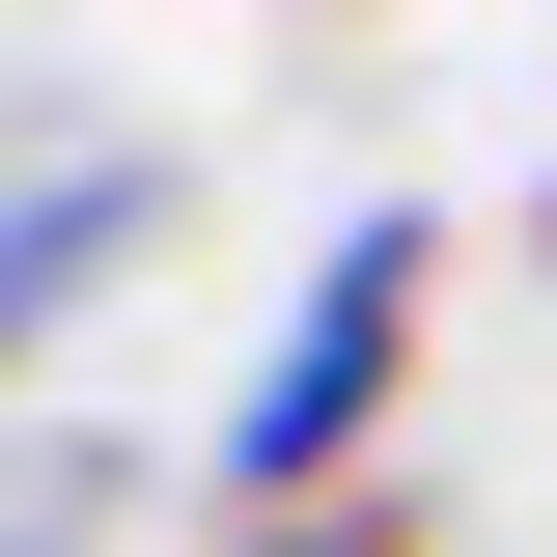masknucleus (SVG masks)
<instances>
[{"label":"nucleus","instance_id":"obj_5","mask_svg":"<svg viewBox=\"0 0 557 557\" xmlns=\"http://www.w3.org/2000/svg\"><path fill=\"white\" fill-rule=\"evenodd\" d=\"M530 251H557V139H530Z\"/></svg>","mask_w":557,"mask_h":557},{"label":"nucleus","instance_id":"obj_4","mask_svg":"<svg viewBox=\"0 0 557 557\" xmlns=\"http://www.w3.org/2000/svg\"><path fill=\"white\" fill-rule=\"evenodd\" d=\"M223 557H418V502H307V530H223Z\"/></svg>","mask_w":557,"mask_h":557},{"label":"nucleus","instance_id":"obj_1","mask_svg":"<svg viewBox=\"0 0 557 557\" xmlns=\"http://www.w3.org/2000/svg\"><path fill=\"white\" fill-rule=\"evenodd\" d=\"M418 278H446V223H418V196H362L335 251L278 278L251 391L196 418V502H223V530H307V502H362V446H391V391H418Z\"/></svg>","mask_w":557,"mask_h":557},{"label":"nucleus","instance_id":"obj_3","mask_svg":"<svg viewBox=\"0 0 557 557\" xmlns=\"http://www.w3.org/2000/svg\"><path fill=\"white\" fill-rule=\"evenodd\" d=\"M139 530V446H84V418H57V446H28V557H112Z\"/></svg>","mask_w":557,"mask_h":557},{"label":"nucleus","instance_id":"obj_2","mask_svg":"<svg viewBox=\"0 0 557 557\" xmlns=\"http://www.w3.org/2000/svg\"><path fill=\"white\" fill-rule=\"evenodd\" d=\"M139 223H168V168H139V139H28V196H0V307H28V335L139 307Z\"/></svg>","mask_w":557,"mask_h":557}]
</instances>
